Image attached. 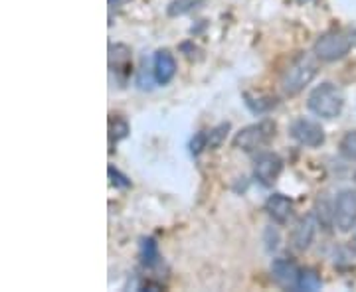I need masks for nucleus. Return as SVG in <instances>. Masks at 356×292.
I'll use <instances>...</instances> for the list:
<instances>
[{"label": "nucleus", "instance_id": "20e7f679", "mask_svg": "<svg viewBox=\"0 0 356 292\" xmlns=\"http://www.w3.org/2000/svg\"><path fill=\"white\" fill-rule=\"evenodd\" d=\"M353 40L346 38L343 32H327L315 42L313 53L321 62H339L350 51Z\"/></svg>", "mask_w": 356, "mask_h": 292}, {"label": "nucleus", "instance_id": "f257e3e1", "mask_svg": "<svg viewBox=\"0 0 356 292\" xmlns=\"http://www.w3.org/2000/svg\"><path fill=\"white\" fill-rule=\"evenodd\" d=\"M307 107L311 113H315L321 119H337L343 113L344 107V95L341 87H337L334 83H321L318 87L311 91L309 99H307Z\"/></svg>", "mask_w": 356, "mask_h": 292}, {"label": "nucleus", "instance_id": "5701e85b", "mask_svg": "<svg viewBox=\"0 0 356 292\" xmlns=\"http://www.w3.org/2000/svg\"><path fill=\"white\" fill-rule=\"evenodd\" d=\"M299 2H307V0H299Z\"/></svg>", "mask_w": 356, "mask_h": 292}, {"label": "nucleus", "instance_id": "9d476101", "mask_svg": "<svg viewBox=\"0 0 356 292\" xmlns=\"http://www.w3.org/2000/svg\"><path fill=\"white\" fill-rule=\"evenodd\" d=\"M271 275L285 289H297L299 286L301 270L289 259H275L271 265Z\"/></svg>", "mask_w": 356, "mask_h": 292}, {"label": "nucleus", "instance_id": "1a4fd4ad", "mask_svg": "<svg viewBox=\"0 0 356 292\" xmlns=\"http://www.w3.org/2000/svg\"><path fill=\"white\" fill-rule=\"evenodd\" d=\"M153 76L159 85L170 83L172 77L177 76V60H175V55L168 50H159L154 53Z\"/></svg>", "mask_w": 356, "mask_h": 292}, {"label": "nucleus", "instance_id": "aec40b11", "mask_svg": "<svg viewBox=\"0 0 356 292\" xmlns=\"http://www.w3.org/2000/svg\"><path fill=\"white\" fill-rule=\"evenodd\" d=\"M109 178H113L111 182H113L115 186H119V188H129L131 186V182L123 174H119V170H115L113 166H109Z\"/></svg>", "mask_w": 356, "mask_h": 292}, {"label": "nucleus", "instance_id": "b1692460", "mask_svg": "<svg viewBox=\"0 0 356 292\" xmlns=\"http://www.w3.org/2000/svg\"><path fill=\"white\" fill-rule=\"evenodd\" d=\"M355 178H356V176H355Z\"/></svg>", "mask_w": 356, "mask_h": 292}, {"label": "nucleus", "instance_id": "7ed1b4c3", "mask_svg": "<svg viewBox=\"0 0 356 292\" xmlns=\"http://www.w3.org/2000/svg\"><path fill=\"white\" fill-rule=\"evenodd\" d=\"M315 76H317V64L303 53L281 76V87L285 91V95L293 97L305 89L307 85L315 79Z\"/></svg>", "mask_w": 356, "mask_h": 292}, {"label": "nucleus", "instance_id": "f3484780", "mask_svg": "<svg viewBox=\"0 0 356 292\" xmlns=\"http://www.w3.org/2000/svg\"><path fill=\"white\" fill-rule=\"evenodd\" d=\"M229 130V123H222V125H218L216 128H212L210 132H208V148H218L224 139H226V135H228Z\"/></svg>", "mask_w": 356, "mask_h": 292}, {"label": "nucleus", "instance_id": "423d86ee", "mask_svg": "<svg viewBox=\"0 0 356 292\" xmlns=\"http://www.w3.org/2000/svg\"><path fill=\"white\" fill-rule=\"evenodd\" d=\"M334 209V227L339 231L348 233L356 227V191L343 190L337 196V202L332 205Z\"/></svg>", "mask_w": 356, "mask_h": 292}, {"label": "nucleus", "instance_id": "a211bd4d", "mask_svg": "<svg viewBox=\"0 0 356 292\" xmlns=\"http://www.w3.org/2000/svg\"><path fill=\"white\" fill-rule=\"evenodd\" d=\"M111 135H109V139H111V144L113 142H119L121 139H125L129 135V125L127 121H123V119H115L113 123H111Z\"/></svg>", "mask_w": 356, "mask_h": 292}, {"label": "nucleus", "instance_id": "ddd939ff", "mask_svg": "<svg viewBox=\"0 0 356 292\" xmlns=\"http://www.w3.org/2000/svg\"><path fill=\"white\" fill-rule=\"evenodd\" d=\"M159 247H156V241L154 239H145L143 245H140V261L147 268L154 267L159 263Z\"/></svg>", "mask_w": 356, "mask_h": 292}, {"label": "nucleus", "instance_id": "39448f33", "mask_svg": "<svg viewBox=\"0 0 356 292\" xmlns=\"http://www.w3.org/2000/svg\"><path fill=\"white\" fill-rule=\"evenodd\" d=\"M289 135L293 140H297L301 146L307 148H318L325 144V128L318 125L317 121L313 119H305V117H299L295 119L291 125H289Z\"/></svg>", "mask_w": 356, "mask_h": 292}, {"label": "nucleus", "instance_id": "0eeeda50", "mask_svg": "<svg viewBox=\"0 0 356 292\" xmlns=\"http://www.w3.org/2000/svg\"><path fill=\"white\" fill-rule=\"evenodd\" d=\"M281 170H283V160L280 154L275 153H264L255 158L254 164V176L261 186H273L280 178Z\"/></svg>", "mask_w": 356, "mask_h": 292}, {"label": "nucleus", "instance_id": "6e6552de", "mask_svg": "<svg viewBox=\"0 0 356 292\" xmlns=\"http://www.w3.org/2000/svg\"><path fill=\"white\" fill-rule=\"evenodd\" d=\"M317 216L315 212L313 214H307L305 217H301L295 227L291 231V247L295 251H307L311 247V243L315 239V233H317Z\"/></svg>", "mask_w": 356, "mask_h": 292}, {"label": "nucleus", "instance_id": "2eb2a0df", "mask_svg": "<svg viewBox=\"0 0 356 292\" xmlns=\"http://www.w3.org/2000/svg\"><path fill=\"white\" fill-rule=\"evenodd\" d=\"M339 148H341V154H343L344 158L355 160L356 162V130H348V132L344 135L343 139H341Z\"/></svg>", "mask_w": 356, "mask_h": 292}, {"label": "nucleus", "instance_id": "dca6fc26", "mask_svg": "<svg viewBox=\"0 0 356 292\" xmlns=\"http://www.w3.org/2000/svg\"><path fill=\"white\" fill-rule=\"evenodd\" d=\"M355 267L356 265V249L350 245V247H344V249H339L334 253V267Z\"/></svg>", "mask_w": 356, "mask_h": 292}, {"label": "nucleus", "instance_id": "4468645a", "mask_svg": "<svg viewBox=\"0 0 356 292\" xmlns=\"http://www.w3.org/2000/svg\"><path fill=\"white\" fill-rule=\"evenodd\" d=\"M299 291H318L321 289V277H318L315 270L307 268L301 270V277H299Z\"/></svg>", "mask_w": 356, "mask_h": 292}, {"label": "nucleus", "instance_id": "9b49d317", "mask_svg": "<svg viewBox=\"0 0 356 292\" xmlns=\"http://www.w3.org/2000/svg\"><path fill=\"white\" fill-rule=\"evenodd\" d=\"M266 212L267 216L271 217L275 223L283 225L293 216V200L287 198V196H283V194H273V196L267 198Z\"/></svg>", "mask_w": 356, "mask_h": 292}, {"label": "nucleus", "instance_id": "4be33fe9", "mask_svg": "<svg viewBox=\"0 0 356 292\" xmlns=\"http://www.w3.org/2000/svg\"><path fill=\"white\" fill-rule=\"evenodd\" d=\"M350 40H353V46H356V30L353 32V36H350Z\"/></svg>", "mask_w": 356, "mask_h": 292}, {"label": "nucleus", "instance_id": "f03ea898", "mask_svg": "<svg viewBox=\"0 0 356 292\" xmlns=\"http://www.w3.org/2000/svg\"><path fill=\"white\" fill-rule=\"evenodd\" d=\"M275 130H277V125L269 119H264L259 123H254L250 127L238 130L232 140V146L238 151H243V153H255L273 140Z\"/></svg>", "mask_w": 356, "mask_h": 292}, {"label": "nucleus", "instance_id": "6ab92c4d", "mask_svg": "<svg viewBox=\"0 0 356 292\" xmlns=\"http://www.w3.org/2000/svg\"><path fill=\"white\" fill-rule=\"evenodd\" d=\"M204 148H208V132H198L191 142V151L192 154H200Z\"/></svg>", "mask_w": 356, "mask_h": 292}, {"label": "nucleus", "instance_id": "f8f14e48", "mask_svg": "<svg viewBox=\"0 0 356 292\" xmlns=\"http://www.w3.org/2000/svg\"><path fill=\"white\" fill-rule=\"evenodd\" d=\"M204 0H172L168 6H166V14L170 18H177V16H184L188 14L194 8H198L202 4Z\"/></svg>", "mask_w": 356, "mask_h": 292}, {"label": "nucleus", "instance_id": "412c9836", "mask_svg": "<svg viewBox=\"0 0 356 292\" xmlns=\"http://www.w3.org/2000/svg\"><path fill=\"white\" fill-rule=\"evenodd\" d=\"M350 245L356 249V229H355V233H353V241H350Z\"/></svg>", "mask_w": 356, "mask_h": 292}]
</instances>
